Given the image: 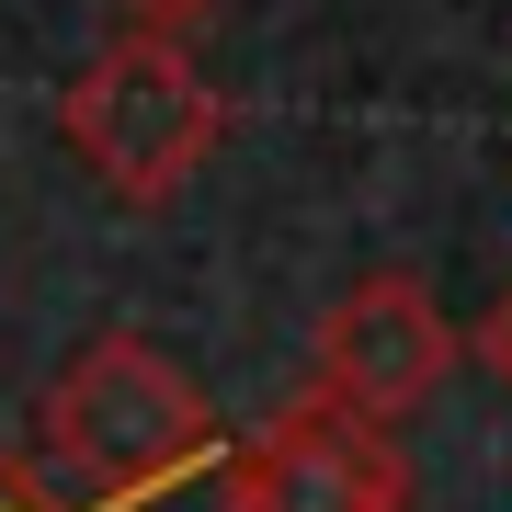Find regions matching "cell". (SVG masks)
I'll return each mask as SVG.
<instances>
[{
	"label": "cell",
	"instance_id": "obj_7",
	"mask_svg": "<svg viewBox=\"0 0 512 512\" xmlns=\"http://www.w3.org/2000/svg\"><path fill=\"white\" fill-rule=\"evenodd\" d=\"M467 353H478V365H490V376L512 387V285L490 296V319H478V330H467Z\"/></svg>",
	"mask_w": 512,
	"mask_h": 512
},
{
	"label": "cell",
	"instance_id": "obj_2",
	"mask_svg": "<svg viewBox=\"0 0 512 512\" xmlns=\"http://www.w3.org/2000/svg\"><path fill=\"white\" fill-rule=\"evenodd\" d=\"M57 137L92 160V183L137 217H160L171 194L217 160L228 137V103L217 80L194 69V46H160V35H103L92 57L69 69L57 92Z\"/></svg>",
	"mask_w": 512,
	"mask_h": 512
},
{
	"label": "cell",
	"instance_id": "obj_5",
	"mask_svg": "<svg viewBox=\"0 0 512 512\" xmlns=\"http://www.w3.org/2000/svg\"><path fill=\"white\" fill-rule=\"evenodd\" d=\"M114 12V35H160V46H194L205 23L228 12V0H103Z\"/></svg>",
	"mask_w": 512,
	"mask_h": 512
},
{
	"label": "cell",
	"instance_id": "obj_1",
	"mask_svg": "<svg viewBox=\"0 0 512 512\" xmlns=\"http://www.w3.org/2000/svg\"><path fill=\"white\" fill-rule=\"evenodd\" d=\"M205 456H228L205 387L137 330H92L46 387V467L69 478V501L92 512H137L160 490H183Z\"/></svg>",
	"mask_w": 512,
	"mask_h": 512
},
{
	"label": "cell",
	"instance_id": "obj_3",
	"mask_svg": "<svg viewBox=\"0 0 512 512\" xmlns=\"http://www.w3.org/2000/svg\"><path fill=\"white\" fill-rule=\"evenodd\" d=\"M456 319L433 308V285L399 274V262H376V274H353L342 296L319 308V342H308V399L376 421V433H399L410 410L444 399V376H456Z\"/></svg>",
	"mask_w": 512,
	"mask_h": 512
},
{
	"label": "cell",
	"instance_id": "obj_6",
	"mask_svg": "<svg viewBox=\"0 0 512 512\" xmlns=\"http://www.w3.org/2000/svg\"><path fill=\"white\" fill-rule=\"evenodd\" d=\"M0 512H92V501H69L35 456H0Z\"/></svg>",
	"mask_w": 512,
	"mask_h": 512
},
{
	"label": "cell",
	"instance_id": "obj_4",
	"mask_svg": "<svg viewBox=\"0 0 512 512\" xmlns=\"http://www.w3.org/2000/svg\"><path fill=\"white\" fill-rule=\"evenodd\" d=\"M228 512H410V456L399 433L296 387L274 421L228 444Z\"/></svg>",
	"mask_w": 512,
	"mask_h": 512
}]
</instances>
